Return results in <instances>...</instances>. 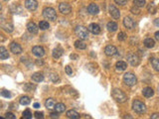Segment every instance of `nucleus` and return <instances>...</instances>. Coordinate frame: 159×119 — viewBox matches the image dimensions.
I'll list each match as a JSON object with an SVG mask.
<instances>
[{"mask_svg": "<svg viewBox=\"0 0 159 119\" xmlns=\"http://www.w3.org/2000/svg\"><path fill=\"white\" fill-rule=\"evenodd\" d=\"M30 98H29L28 96H22L20 98V103L22 104V105H28L29 103H30Z\"/></svg>", "mask_w": 159, "mask_h": 119, "instance_id": "nucleus-32", "label": "nucleus"}, {"mask_svg": "<svg viewBox=\"0 0 159 119\" xmlns=\"http://www.w3.org/2000/svg\"><path fill=\"white\" fill-rule=\"evenodd\" d=\"M110 14L112 15V17H114V19H118L119 16H120V13H119V10L116 6L110 5Z\"/></svg>", "mask_w": 159, "mask_h": 119, "instance_id": "nucleus-14", "label": "nucleus"}, {"mask_svg": "<svg viewBox=\"0 0 159 119\" xmlns=\"http://www.w3.org/2000/svg\"><path fill=\"white\" fill-rule=\"evenodd\" d=\"M55 110L57 112H59V113H61V112H64L65 110H66V106H65L64 103H57L55 106Z\"/></svg>", "mask_w": 159, "mask_h": 119, "instance_id": "nucleus-28", "label": "nucleus"}, {"mask_svg": "<svg viewBox=\"0 0 159 119\" xmlns=\"http://www.w3.org/2000/svg\"><path fill=\"white\" fill-rule=\"evenodd\" d=\"M123 25H124L125 28H127V29H133L135 27V22L132 18L125 17L124 20H123Z\"/></svg>", "mask_w": 159, "mask_h": 119, "instance_id": "nucleus-11", "label": "nucleus"}, {"mask_svg": "<svg viewBox=\"0 0 159 119\" xmlns=\"http://www.w3.org/2000/svg\"><path fill=\"white\" fill-rule=\"evenodd\" d=\"M127 60H128V62L131 64V66H138L139 62H140V60L138 58V56L135 55V54H129L128 56H127Z\"/></svg>", "mask_w": 159, "mask_h": 119, "instance_id": "nucleus-6", "label": "nucleus"}, {"mask_svg": "<svg viewBox=\"0 0 159 119\" xmlns=\"http://www.w3.org/2000/svg\"><path fill=\"white\" fill-rule=\"evenodd\" d=\"M59 10L62 14H69L71 11H72V7H71L68 3L63 2V3H61L59 5Z\"/></svg>", "mask_w": 159, "mask_h": 119, "instance_id": "nucleus-8", "label": "nucleus"}, {"mask_svg": "<svg viewBox=\"0 0 159 119\" xmlns=\"http://www.w3.org/2000/svg\"><path fill=\"white\" fill-rule=\"evenodd\" d=\"M1 27L3 28V30H5L6 32L11 33L12 31L14 30L13 29V25L11 23H4L3 20H1Z\"/></svg>", "mask_w": 159, "mask_h": 119, "instance_id": "nucleus-17", "label": "nucleus"}, {"mask_svg": "<svg viewBox=\"0 0 159 119\" xmlns=\"http://www.w3.org/2000/svg\"><path fill=\"white\" fill-rule=\"evenodd\" d=\"M142 93H143V95L145 97H151L152 95L154 94V90L151 87H145V88H143V90H142Z\"/></svg>", "mask_w": 159, "mask_h": 119, "instance_id": "nucleus-20", "label": "nucleus"}, {"mask_svg": "<svg viewBox=\"0 0 159 119\" xmlns=\"http://www.w3.org/2000/svg\"><path fill=\"white\" fill-rule=\"evenodd\" d=\"M49 27H50V25L47 21H41V22L39 23V28L41 29V30H47Z\"/></svg>", "mask_w": 159, "mask_h": 119, "instance_id": "nucleus-29", "label": "nucleus"}, {"mask_svg": "<svg viewBox=\"0 0 159 119\" xmlns=\"http://www.w3.org/2000/svg\"><path fill=\"white\" fill-rule=\"evenodd\" d=\"M36 62H37V64H43V60H36Z\"/></svg>", "mask_w": 159, "mask_h": 119, "instance_id": "nucleus-48", "label": "nucleus"}, {"mask_svg": "<svg viewBox=\"0 0 159 119\" xmlns=\"http://www.w3.org/2000/svg\"><path fill=\"white\" fill-rule=\"evenodd\" d=\"M151 119H159V114L158 113H154L151 115V117H150Z\"/></svg>", "mask_w": 159, "mask_h": 119, "instance_id": "nucleus-45", "label": "nucleus"}, {"mask_svg": "<svg viewBox=\"0 0 159 119\" xmlns=\"http://www.w3.org/2000/svg\"><path fill=\"white\" fill-rule=\"evenodd\" d=\"M104 53L108 57H112V56L116 55L118 50H116V48L114 46H106V49H104Z\"/></svg>", "mask_w": 159, "mask_h": 119, "instance_id": "nucleus-9", "label": "nucleus"}, {"mask_svg": "<svg viewBox=\"0 0 159 119\" xmlns=\"http://www.w3.org/2000/svg\"><path fill=\"white\" fill-rule=\"evenodd\" d=\"M118 39L119 41H124L125 39H126V35H125L124 32H119L118 35Z\"/></svg>", "mask_w": 159, "mask_h": 119, "instance_id": "nucleus-35", "label": "nucleus"}, {"mask_svg": "<svg viewBox=\"0 0 159 119\" xmlns=\"http://www.w3.org/2000/svg\"><path fill=\"white\" fill-rule=\"evenodd\" d=\"M45 106L48 108V109H53V108H55V106H56L55 100H54L53 98H48L45 102Z\"/></svg>", "mask_w": 159, "mask_h": 119, "instance_id": "nucleus-21", "label": "nucleus"}, {"mask_svg": "<svg viewBox=\"0 0 159 119\" xmlns=\"http://www.w3.org/2000/svg\"><path fill=\"white\" fill-rule=\"evenodd\" d=\"M75 33H76L77 36L82 40H86L89 37V31H88V29L84 26H77L76 29H75Z\"/></svg>", "mask_w": 159, "mask_h": 119, "instance_id": "nucleus-2", "label": "nucleus"}, {"mask_svg": "<svg viewBox=\"0 0 159 119\" xmlns=\"http://www.w3.org/2000/svg\"><path fill=\"white\" fill-rule=\"evenodd\" d=\"M27 29H28V31L31 33V34H37L39 28L34 22H29L28 25H27Z\"/></svg>", "mask_w": 159, "mask_h": 119, "instance_id": "nucleus-16", "label": "nucleus"}, {"mask_svg": "<svg viewBox=\"0 0 159 119\" xmlns=\"http://www.w3.org/2000/svg\"><path fill=\"white\" fill-rule=\"evenodd\" d=\"M25 7L30 11H34L38 7V3L36 0H26L25 1Z\"/></svg>", "mask_w": 159, "mask_h": 119, "instance_id": "nucleus-7", "label": "nucleus"}, {"mask_svg": "<svg viewBox=\"0 0 159 119\" xmlns=\"http://www.w3.org/2000/svg\"><path fill=\"white\" fill-rule=\"evenodd\" d=\"M1 95L2 96H4V97H11V93L9 92L8 90H5V89H3V90L1 91Z\"/></svg>", "mask_w": 159, "mask_h": 119, "instance_id": "nucleus-38", "label": "nucleus"}, {"mask_svg": "<svg viewBox=\"0 0 159 119\" xmlns=\"http://www.w3.org/2000/svg\"><path fill=\"white\" fill-rule=\"evenodd\" d=\"M106 28L110 32H114V31L118 30V24L116 22H108L106 25Z\"/></svg>", "mask_w": 159, "mask_h": 119, "instance_id": "nucleus-24", "label": "nucleus"}, {"mask_svg": "<svg viewBox=\"0 0 159 119\" xmlns=\"http://www.w3.org/2000/svg\"><path fill=\"white\" fill-rule=\"evenodd\" d=\"M148 11H149V13H151V14L155 13L156 8H155V6H154V4H150V5L148 6Z\"/></svg>", "mask_w": 159, "mask_h": 119, "instance_id": "nucleus-36", "label": "nucleus"}, {"mask_svg": "<svg viewBox=\"0 0 159 119\" xmlns=\"http://www.w3.org/2000/svg\"><path fill=\"white\" fill-rule=\"evenodd\" d=\"M23 118L25 119H31L32 118V113L29 109H26L24 112H23Z\"/></svg>", "mask_w": 159, "mask_h": 119, "instance_id": "nucleus-33", "label": "nucleus"}, {"mask_svg": "<svg viewBox=\"0 0 159 119\" xmlns=\"http://www.w3.org/2000/svg\"><path fill=\"white\" fill-rule=\"evenodd\" d=\"M123 81L126 85L128 86H133V85L136 83L137 79L136 76L132 74V72H126V74L123 76Z\"/></svg>", "mask_w": 159, "mask_h": 119, "instance_id": "nucleus-3", "label": "nucleus"}, {"mask_svg": "<svg viewBox=\"0 0 159 119\" xmlns=\"http://www.w3.org/2000/svg\"><path fill=\"white\" fill-rule=\"evenodd\" d=\"M116 70H119V72H121V70H124L125 68H127V64L125 62H122V60H119L116 64Z\"/></svg>", "mask_w": 159, "mask_h": 119, "instance_id": "nucleus-18", "label": "nucleus"}, {"mask_svg": "<svg viewBox=\"0 0 159 119\" xmlns=\"http://www.w3.org/2000/svg\"><path fill=\"white\" fill-rule=\"evenodd\" d=\"M88 11H89V13L92 14V15H97L100 12V8L97 4L92 3V4H90L89 7H88Z\"/></svg>", "mask_w": 159, "mask_h": 119, "instance_id": "nucleus-13", "label": "nucleus"}, {"mask_svg": "<svg viewBox=\"0 0 159 119\" xmlns=\"http://www.w3.org/2000/svg\"><path fill=\"white\" fill-rule=\"evenodd\" d=\"M24 89L26 91H29V90H32V89H35V86L34 85H31L30 83H26L24 85Z\"/></svg>", "mask_w": 159, "mask_h": 119, "instance_id": "nucleus-37", "label": "nucleus"}, {"mask_svg": "<svg viewBox=\"0 0 159 119\" xmlns=\"http://www.w3.org/2000/svg\"><path fill=\"white\" fill-rule=\"evenodd\" d=\"M89 31L93 33V34L98 35L100 33V27L98 24H96V23H92L89 26Z\"/></svg>", "mask_w": 159, "mask_h": 119, "instance_id": "nucleus-15", "label": "nucleus"}, {"mask_svg": "<svg viewBox=\"0 0 159 119\" xmlns=\"http://www.w3.org/2000/svg\"><path fill=\"white\" fill-rule=\"evenodd\" d=\"M112 97H114V99H116V101L119 102V103H123V102H125L127 99V96L125 95V93L118 88H114L112 92Z\"/></svg>", "mask_w": 159, "mask_h": 119, "instance_id": "nucleus-1", "label": "nucleus"}, {"mask_svg": "<svg viewBox=\"0 0 159 119\" xmlns=\"http://www.w3.org/2000/svg\"><path fill=\"white\" fill-rule=\"evenodd\" d=\"M130 10H131V12H132L133 14H136V15H138V14H139V12H140L138 8H136V7H132Z\"/></svg>", "mask_w": 159, "mask_h": 119, "instance_id": "nucleus-41", "label": "nucleus"}, {"mask_svg": "<svg viewBox=\"0 0 159 119\" xmlns=\"http://www.w3.org/2000/svg\"><path fill=\"white\" fill-rule=\"evenodd\" d=\"M52 55H53L54 59H59L61 56H62V50L61 49H55L53 51V54H52Z\"/></svg>", "mask_w": 159, "mask_h": 119, "instance_id": "nucleus-30", "label": "nucleus"}, {"mask_svg": "<svg viewBox=\"0 0 159 119\" xmlns=\"http://www.w3.org/2000/svg\"><path fill=\"white\" fill-rule=\"evenodd\" d=\"M59 113V112H58ZM58 113H56V112H52L51 114H50V117L51 118H58Z\"/></svg>", "mask_w": 159, "mask_h": 119, "instance_id": "nucleus-44", "label": "nucleus"}, {"mask_svg": "<svg viewBox=\"0 0 159 119\" xmlns=\"http://www.w3.org/2000/svg\"><path fill=\"white\" fill-rule=\"evenodd\" d=\"M154 24H155L156 26H159V19H156L155 21H154Z\"/></svg>", "mask_w": 159, "mask_h": 119, "instance_id": "nucleus-49", "label": "nucleus"}, {"mask_svg": "<svg viewBox=\"0 0 159 119\" xmlns=\"http://www.w3.org/2000/svg\"><path fill=\"white\" fill-rule=\"evenodd\" d=\"M43 16L48 20H51V21H55L56 18H57V14H56V11L51 7H48L45 8L43 10Z\"/></svg>", "mask_w": 159, "mask_h": 119, "instance_id": "nucleus-5", "label": "nucleus"}, {"mask_svg": "<svg viewBox=\"0 0 159 119\" xmlns=\"http://www.w3.org/2000/svg\"><path fill=\"white\" fill-rule=\"evenodd\" d=\"M143 44H144V46H145L146 48H148V49H151V48H153L154 45H155V42H154L153 39L147 38V39L144 40Z\"/></svg>", "mask_w": 159, "mask_h": 119, "instance_id": "nucleus-19", "label": "nucleus"}, {"mask_svg": "<svg viewBox=\"0 0 159 119\" xmlns=\"http://www.w3.org/2000/svg\"><path fill=\"white\" fill-rule=\"evenodd\" d=\"M4 1H7V0H4Z\"/></svg>", "mask_w": 159, "mask_h": 119, "instance_id": "nucleus-50", "label": "nucleus"}, {"mask_svg": "<svg viewBox=\"0 0 159 119\" xmlns=\"http://www.w3.org/2000/svg\"><path fill=\"white\" fill-rule=\"evenodd\" d=\"M75 47H76L78 50H85L86 48H87V45H86L83 41L78 40V41H76V43H75Z\"/></svg>", "mask_w": 159, "mask_h": 119, "instance_id": "nucleus-27", "label": "nucleus"}, {"mask_svg": "<svg viewBox=\"0 0 159 119\" xmlns=\"http://www.w3.org/2000/svg\"><path fill=\"white\" fill-rule=\"evenodd\" d=\"M33 106H34V108H39L40 104L38 103V102H36V103H34V105H33Z\"/></svg>", "mask_w": 159, "mask_h": 119, "instance_id": "nucleus-47", "label": "nucleus"}, {"mask_svg": "<svg viewBox=\"0 0 159 119\" xmlns=\"http://www.w3.org/2000/svg\"><path fill=\"white\" fill-rule=\"evenodd\" d=\"M66 74H69V76H72L73 74V70H72L71 66H66Z\"/></svg>", "mask_w": 159, "mask_h": 119, "instance_id": "nucleus-40", "label": "nucleus"}, {"mask_svg": "<svg viewBox=\"0 0 159 119\" xmlns=\"http://www.w3.org/2000/svg\"><path fill=\"white\" fill-rule=\"evenodd\" d=\"M67 116L68 118H72V119H79L80 118V114L76 110H69L67 112Z\"/></svg>", "mask_w": 159, "mask_h": 119, "instance_id": "nucleus-23", "label": "nucleus"}, {"mask_svg": "<svg viewBox=\"0 0 159 119\" xmlns=\"http://www.w3.org/2000/svg\"><path fill=\"white\" fill-rule=\"evenodd\" d=\"M155 39L157 40V41H159V31H157V32L155 33Z\"/></svg>", "mask_w": 159, "mask_h": 119, "instance_id": "nucleus-46", "label": "nucleus"}, {"mask_svg": "<svg viewBox=\"0 0 159 119\" xmlns=\"http://www.w3.org/2000/svg\"><path fill=\"white\" fill-rule=\"evenodd\" d=\"M10 50H11L12 53L16 54V55H18V54L22 53V48L20 47L19 44L15 43V42H13V43L10 44Z\"/></svg>", "mask_w": 159, "mask_h": 119, "instance_id": "nucleus-12", "label": "nucleus"}, {"mask_svg": "<svg viewBox=\"0 0 159 119\" xmlns=\"http://www.w3.org/2000/svg\"><path fill=\"white\" fill-rule=\"evenodd\" d=\"M5 118L7 119H15V115H14L13 113H11V112H7V113L5 114Z\"/></svg>", "mask_w": 159, "mask_h": 119, "instance_id": "nucleus-39", "label": "nucleus"}, {"mask_svg": "<svg viewBox=\"0 0 159 119\" xmlns=\"http://www.w3.org/2000/svg\"><path fill=\"white\" fill-rule=\"evenodd\" d=\"M32 79L34 81H36V82H40V81H43L44 76L41 74V72H35V74L32 76Z\"/></svg>", "mask_w": 159, "mask_h": 119, "instance_id": "nucleus-25", "label": "nucleus"}, {"mask_svg": "<svg viewBox=\"0 0 159 119\" xmlns=\"http://www.w3.org/2000/svg\"><path fill=\"white\" fill-rule=\"evenodd\" d=\"M32 52H33V55L36 56V57H38V58L43 57L44 54H45V51H44V49L41 46H35L32 49Z\"/></svg>", "mask_w": 159, "mask_h": 119, "instance_id": "nucleus-10", "label": "nucleus"}, {"mask_svg": "<svg viewBox=\"0 0 159 119\" xmlns=\"http://www.w3.org/2000/svg\"><path fill=\"white\" fill-rule=\"evenodd\" d=\"M133 3L136 7L141 8L143 6H145V0H133Z\"/></svg>", "mask_w": 159, "mask_h": 119, "instance_id": "nucleus-31", "label": "nucleus"}, {"mask_svg": "<svg viewBox=\"0 0 159 119\" xmlns=\"http://www.w3.org/2000/svg\"><path fill=\"white\" fill-rule=\"evenodd\" d=\"M132 108L136 113L142 114L146 111V106L143 102L139 101V100H134L132 103Z\"/></svg>", "mask_w": 159, "mask_h": 119, "instance_id": "nucleus-4", "label": "nucleus"}, {"mask_svg": "<svg viewBox=\"0 0 159 119\" xmlns=\"http://www.w3.org/2000/svg\"><path fill=\"white\" fill-rule=\"evenodd\" d=\"M9 58V54H8L7 50L4 47H0V59L1 60H6Z\"/></svg>", "mask_w": 159, "mask_h": 119, "instance_id": "nucleus-22", "label": "nucleus"}, {"mask_svg": "<svg viewBox=\"0 0 159 119\" xmlns=\"http://www.w3.org/2000/svg\"><path fill=\"white\" fill-rule=\"evenodd\" d=\"M114 1H116V3L119 4V5H124V4H126L127 0H114Z\"/></svg>", "mask_w": 159, "mask_h": 119, "instance_id": "nucleus-42", "label": "nucleus"}, {"mask_svg": "<svg viewBox=\"0 0 159 119\" xmlns=\"http://www.w3.org/2000/svg\"><path fill=\"white\" fill-rule=\"evenodd\" d=\"M35 117H36V118H43L44 117V116H43V113H42V112H35Z\"/></svg>", "mask_w": 159, "mask_h": 119, "instance_id": "nucleus-43", "label": "nucleus"}, {"mask_svg": "<svg viewBox=\"0 0 159 119\" xmlns=\"http://www.w3.org/2000/svg\"><path fill=\"white\" fill-rule=\"evenodd\" d=\"M50 78L52 79V81H53V82H58V81L60 80V78H59V76H58V74H51V76H50Z\"/></svg>", "mask_w": 159, "mask_h": 119, "instance_id": "nucleus-34", "label": "nucleus"}, {"mask_svg": "<svg viewBox=\"0 0 159 119\" xmlns=\"http://www.w3.org/2000/svg\"><path fill=\"white\" fill-rule=\"evenodd\" d=\"M150 62H151L152 66L155 70L159 72V59H156V58H151L150 59Z\"/></svg>", "mask_w": 159, "mask_h": 119, "instance_id": "nucleus-26", "label": "nucleus"}]
</instances>
